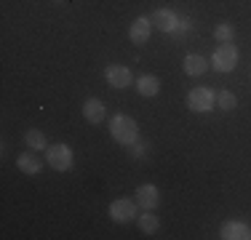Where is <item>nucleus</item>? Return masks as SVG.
Here are the masks:
<instances>
[{"instance_id": "1", "label": "nucleus", "mask_w": 251, "mask_h": 240, "mask_svg": "<svg viewBox=\"0 0 251 240\" xmlns=\"http://www.w3.org/2000/svg\"><path fill=\"white\" fill-rule=\"evenodd\" d=\"M110 136L115 139L121 147H131L139 139V125L131 115H115L110 120Z\"/></svg>"}, {"instance_id": "2", "label": "nucleus", "mask_w": 251, "mask_h": 240, "mask_svg": "<svg viewBox=\"0 0 251 240\" xmlns=\"http://www.w3.org/2000/svg\"><path fill=\"white\" fill-rule=\"evenodd\" d=\"M211 64L217 72H232L238 64V48L232 43L217 46V51H214V56H211Z\"/></svg>"}, {"instance_id": "3", "label": "nucleus", "mask_w": 251, "mask_h": 240, "mask_svg": "<svg viewBox=\"0 0 251 240\" xmlns=\"http://www.w3.org/2000/svg\"><path fill=\"white\" fill-rule=\"evenodd\" d=\"M46 163L53 171H70L73 168V149L67 144H53V147L46 149Z\"/></svg>"}, {"instance_id": "4", "label": "nucleus", "mask_w": 251, "mask_h": 240, "mask_svg": "<svg viewBox=\"0 0 251 240\" xmlns=\"http://www.w3.org/2000/svg\"><path fill=\"white\" fill-rule=\"evenodd\" d=\"M110 219L115 224H128V221L136 219V200L131 197H118V200L110 203Z\"/></svg>"}, {"instance_id": "5", "label": "nucleus", "mask_w": 251, "mask_h": 240, "mask_svg": "<svg viewBox=\"0 0 251 240\" xmlns=\"http://www.w3.org/2000/svg\"><path fill=\"white\" fill-rule=\"evenodd\" d=\"M214 104H217V94L211 88H193L187 94V107L193 112H208L214 110Z\"/></svg>"}, {"instance_id": "6", "label": "nucleus", "mask_w": 251, "mask_h": 240, "mask_svg": "<svg viewBox=\"0 0 251 240\" xmlns=\"http://www.w3.org/2000/svg\"><path fill=\"white\" fill-rule=\"evenodd\" d=\"M136 206L142 208V211H155V208L160 206V192L155 184H142V187H136Z\"/></svg>"}, {"instance_id": "7", "label": "nucleus", "mask_w": 251, "mask_h": 240, "mask_svg": "<svg viewBox=\"0 0 251 240\" xmlns=\"http://www.w3.org/2000/svg\"><path fill=\"white\" fill-rule=\"evenodd\" d=\"M150 32H152V22L150 16H139V19L131 22V29H128V38L134 46H145L150 40Z\"/></svg>"}, {"instance_id": "8", "label": "nucleus", "mask_w": 251, "mask_h": 240, "mask_svg": "<svg viewBox=\"0 0 251 240\" xmlns=\"http://www.w3.org/2000/svg\"><path fill=\"white\" fill-rule=\"evenodd\" d=\"M104 77L112 88H128L131 80H134V77H131V70L123 67V64H110V67L104 70Z\"/></svg>"}, {"instance_id": "9", "label": "nucleus", "mask_w": 251, "mask_h": 240, "mask_svg": "<svg viewBox=\"0 0 251 240\" xmlns=\"http://www.w3.org/2000/svg\"><path fill=\"white\" fill-rule=\"evenodd\" d=\"M150 22H152L155 29H160V32H169V35L174 32L176 24H179L176 14H174V11H169V8H158V11L150 16Z\"/></svg>"}, {"instance_id": "10", "label": "nucleus", "mask_w": 251, "mask_h": 240, "mask_svg": "<svg viewBox=\"0 0 251 240\" xmlns=\"http://www.w3.org/2000/svg\"><path fill=\"white\" fill-rule=\"evenodd\" d=\"M219 235L225 240H249L251 238V227L243 224V221H225L222 230H219Z\"/></svg>"}, {"instance_id": "11", "label": "nucleus", "mask_w": 251, "mask_h": 240, "mask_svg": "<svg viewBox=\"0 0 251 240\" xmlns=\"http://www.w3.org/2000/svg\"><path fill=\"white\" fill-rule=\"evenodd\" d=\"M104 115H107V107H104V101L101 99H86L83 101V118L88 120V123H101L104 120Z\"/></svg>"}, {"instance_id": "12", "label": "nucleus", "mask_w": 251, "mask_h": 240, "mask_svg": "<svg viewBox=\"0 0 251 240\" xmlns=\"http://www.w3.org/2000/svg\"><path fill=\"white\" fill-rule=\"evenodd\" d=\"M16 166H19V171L27 173V176H35V173L43 171V160L35 152H22L19 158H16Z\"/></svg>"}, {"instance_id": "13", "label": "nucleus", "mask_w": 251, "mask_h": 240, "mask_svg": "<svg viewBox=\"0 0 251 240\" xmlns=\"http://www.w3.org/2000/svg\"><path fill=\"white\" fill-rule=\"evenodd\" d=\"M206 70H208L206 56H201V53H187V56H184V72H187L190 77H201Z\"/></svg>"}, {"instance_id": "14", "label": "nucleus", "mask_w": 251, "mask_h": 240, "mask_svg": "<svg viewBox=\"0 0 251 240\" xmlns=\"http://www.w3.org/2000/svg\"><path fill=\"white\" fill-rule=\"evenodd\" d=\"M136 91H139L142 96H158V91H160V80L155 75H142L139 80H136Z\"/></svg>"}, {"instance_id": "15", "label": "nucleus", "mask_w": 251, "mask_h": 240, "mask_svg": "<svg viewBox=\"0 0 251 240\" xmlns=\"http://www.w3.org/2000/svg\"><path fill=\"white\" fill-rule=\"evenodd\" d=\"M136 221H139V230L145 232V235H152V232H158V227H160V219L152 211L139 214V216H136Z\"/></svg>"}, {"instance_id": "16", "label": "nucleus", "mask_w": 251, "mask_h": 240, "mask_svg": "<svg viewBox=\"0 0 251 240\" xmlns=\"http://www.w3.org/2000/svg\"><path fill=\"white\" fill-rule=\"evenodd\" d=\"M25 142H27V147L29 149H49V142H46V134L43 131H38V128H29L27 134H25Z\"/></svg>"}, {"instance_id": "17", "label": "nucleus", "mask_w": 251, "mask_h": 240, "mask_svg": "<svg viewBox=\"0 0 251 240\" xmlns=\"http://www.w3.org/2000/svg\"><path fill=\"white\" fill-rule=\"evenodd\" d=\"M214 38H217L219 43H232L235 27H232V24H217V27H214Z\"/></svg>"}, {"instance_id": "18", "label": "nucleus", "mask_w": 251, "mask_h": 240, "mask_svg": "<svg viewBox=\"0 0 251 240\" xmlns=\"http://www.w3.org/2000/svg\"><path fill=\"white\" fill-rule=\"evenodd\" d=\"M217 107H222V110H235L238 107V99H235V94H230V91H219L217 94Z\"/></svg>"}, {"instance_id": "19", "label": "nucleus", "mask_w": 251, "mask_h": 240, "mask_svg": "<svg viewBox=\"0 0 251 240\" xmlns=\"http://www.w3.org/2000/svg\"><path fill=\"white\" fill-rule=\"evenodd\" d=\"M131 155H134V158H142V155H147V144H142L139 139H136L134 144H131Z\"/></svg>"}, {"instance_id": "20", "label": "nucleus", "mask_w": 251, "mask_h": 240, "mask_svg": "<svg viewBox=\"0 0 251 240\" xmlns=\"http://www.w3.org/2000/svg\"><path fill=\"white\" fill-rule=\"evenodd\" d=\"M187 29H190V22H187V19H179L176 29H174V32H171V35H176V38H179V35H184V32H187Z\"/></svg>"}, {"instance_id": "21", "label": "nucleus", "mask_w": 251, "mask_h": 240, "mask_svg": "<svg viewBox=\"0 0 251 240\" xmlns=\"http://www.w3.org/2000/svg\"><path fill=\"white\" fill-rule=\"evenodd\" d=\"M56 3H64V0H56Z\"/></svg>"}]
</instances>
